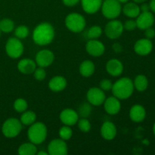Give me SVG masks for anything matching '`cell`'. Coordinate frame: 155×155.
<instances>
[{"mask_svg": "<svg viewBox=\"0 0 155 155\" xmlns=\"http://www.w3.org/2000/svg\"><path fill=\"white\" fill-rule=\"evenodd\" d=\"M54 29L51 24L43 22L38 24L33 32V40L36 45H46L54 38Z\"/></svg>", "mask_w": 155, "mask_h": 155, "instance_id": "cell-1", "label": "cell"}, {"mask_svg": "<svg viewBox=\"0 0 155 155\" xmlns=\"http://www.w3.org/2000/svg\"><path fill=\"white\" fill-rule=\"evenodd\" d=\"M133 81L128 77H122L113 83L112 93L114 96L117 97L120 100L127 99L133 95L134 92Z\"/></svg>", "mask_w": 155, "mask_h": 155, "instance_id": "cell-2", "label": "cell"}, {"mask_svg": "<svg viewBox=\"0 0 155 155\" xmlns=\"http://www.w3.org/2000/svg\"><path fill=\"white\" fill-rule=\"evenodd\" d=\"M27 137L32 143L36 145H40L47 137L46 126L42 122H35L29 127Z\"/></svg>", "mask_w": 155, "mask_h": 155, "instance_id": "cell-3", "label": "cell"}, {"mask_svg": "<svg viewBox=\"0 0 155 155\" xmlns=\"http://www.w3.org/2000/svg\"><path fill=\"white\" fill-rule=\"evenodd\" d=\"M65 25L73 33H80L85 29L86 21L84 17L79 13H71L65 18Z\"/></svg>", "mask_w": 155, "mask_h": 155, "instance_id": "cell-4", "label": "cell"}, {"mask_svg": "<svg viewBox=\"0 0 155 155\" xmlns=\"http://www.w3.org/2000/svg\"><path fill=\"white\" fill-rule=\"evenodd\" d=\"M101 8L104 18L109 20L116 19L122 12L121 3L117 0H104Z\"/></svg>", "mask_w": 155, "mask_h": 155, "instance_id": "cell-5", "label": "cell"}, {"mask_svg": "<svg viewBox=\"0 0 155 155\" xmlns=\"http://www.w3.org/2000/svg\"><path fill=\"white\" fill-rule=\"evenodd\" d=\"M22 130V124L17 118L12 117L6 120L2 127V134L8 139H12L20 134Z\"/></svg>", "mask_w": 155, "mask_h": 155, "instance_id": "cell-6", "label": "cell"}, {"mask_svg": "<svg viewBox=\"0 0 155 155\" xmlns=\"http://www.w3.org/2000/svg\"><path fill=\"white\" fill-rule=\"evenodd\" d=\"M24 47L21 39L17 37H11L5 44V51L11 58L16 59L21 57L24 52Z\"/></svg>", "mask_w": 155, "mask_h": 155, "instance_id": "cell-7", "label": "cell"}, {"mask_svg": "<svg viewBox=\"0 0 155 155\" xmlns=\"http://www.w3.org/2000/svg\"><path fill=\"white\" fill-rule=\"evenodd\" d=\"M124 30V24L118 20H110L105 25L104 33L110 39H116L122 35Z\"/></svg>", "mask_w": 155, "mask_h": 155, "instance_id": "cell-8", "label": "cell"}, {"mask_svg": "<svg viewBox=\"0 0 155 155\" xmlns=\"http://www.w3.org/2000/svg\"><path fill=\"white\" fill-rule=\"evenodd\" d=\"M86 98L88 102L92 105L100 106L104 103L106 96L104 91H103L101 88L92 87L88 90Z\"/></svg>", "mask_w": 155, "mask_h": 155, "instance_id": "cell-9", "label": "cell"}, {"mask_svg": "<svg viewBox=\"0 0 155 155\" xmlns=\"http://www.w3.org/2000/svg\"><path fill=\"white\" fill-rule=\"evenodd\" d=\"M48 154L50 155H67L68 147L65 141L61 139H56L51 141L48 145Z\"/></svg>", "mask_w": 155, "mask_h": 155, "instance_id": "cell-10", "label": "cell"}, {"mask_svg": "<svg viewBox=\"0 0 155 155\" xmlns=\"http://www.w3.org/2000/svg\"><path fill=\"white\" fill-rule=\"evenodd\" d=\"M36 64L41 68H47L53 63L54 60V53L48 49L40 50L36 54Z\"/></svg>", "mask_w": 155, "mask_h": 155, "instance_id": "cell-11", "label": "cell"}, {"mask_svg": "<svg viewBox=\"0 0 155 155\" xmlns=\"http://www.w3.org/2000/svg\"><path fill=\"white\" fill-rule=\"evenodd\" d=\"M153 43L151 39L143 38L136 42L134 45V51L140 56H146L152 51Z\"/></svg>", "mask_w": 155, "mask_h": 155, "instance_id": "cell-12", "label": "cell"}, {"mask_svg": "<svg viewBox=\"0 0 155 155\" xmlns=\"http://www.w3.org/2000/svg\"><path fill=\"white\" fill-rule=\"evenodd\" d=\"M136 18L137 28L142 30L151 27L154 24V16L151 12H141Z\"/></svg>", "mask_w": 155, "mask_h": 155, "instance_id": "cell-13", "label": "cell"}, {"mask_svg": "<svg viewBox=\"0 0 155 155\" xmlns=\"http://www.w3.org/2000/svg\"><path fill=\"white\" fill-rule=\"evenodd\" d=\"M86 50L89 54L93 57H99L104 53L105 46L97 39H90L86 45Z\"/></svg>", "mask_w": 155, "mask_h": 155, "instance_id": "cell-14", "label": "cell"}, {"mask_svg": "<svg viewBox=\"0 0 155 155\" xmlns=\"http://www.w3.org/2000/svg\"><path fill=\"white\" fill-rule=\"evenodd\" d=\"M60 120L64 125L73 127L76 124H77V121L79 120V114L74 109H64L60 114Z\"/></svg>", "mask_w": 155, "mask_h": 155, "instance_id": "cell-15", "label": "cell"}, {"mask_svg": "<svg viewBox=\"0 0 155 155\" xmlns=\"http://www.w3.org/2000/svg\"><path fill=\"white\" fill-rule=\"evenodd\" d=\"M103 104L105 111L110 115L117 114L121 109L120 101L115 96H110L105 98Z\"/></svg>", "mask_w": 155, "mask_h": 155, "instance_id": "cell-16", "label": "cell"}, {"mask_svg": "<svg viewBox=\"0 0 155 155\" xmlns=\"http://www.w3.org/2000/svg\"><path fill=\"white\" fill-rule=\"evenodd\" d=\"M106 71L112 77H119L123 74L124 65L120 61L117 59H110L106 64Z\"/></svg>", "mask_w": 155, "mask_h": 155, "instance_id": "cell-17", "label": "cell"}, {"mask_svg": "<svg viewBox=\"0 0 155 155\" xmlns=\"http://www.w3.org/2000/svg\"><path fill=\"white\" fill-rule=\"evenodd\" d=\"M117 133V130L114 123L110 121H106L101 126V136L105 140H113L116 137Z\"/></svg>", "mask_w": 155, "mask_h": 155, "instance_id": "cell-18", "label": "cell"}, {"mask_svg": "<svg viewBox=\"0 0 155 155\" xmlns=\"http://www.w3.org/2000/svg\"><path fill=\"white\" fill-rule=\"evenodd\" d=\"M130 117L135 123H141L146 117V110L141 104H135L130 110Z\"/></svg>", "mask_w": 155, "mask_h": 155, "instance_id": "cell-19", "label": "cell"}, {"mask_svg": "<svg viewBox=\"0 0 155 155\" xmlns=\"http://www.w3.org/2000/svg\"><path fill=\"white\" fill-rule=\"evenodd\" d=\"M82 8L86 13L93 15L101 9L102 0H80Z\"/></svg>", "mask_w": 155, "mask_h": 155, "instance_id": "cell-20", "label": "cell"}, {"mask_svg": "<svg viewBox=\"0 0 155 155\" xmlns=\"http://www.w3.org/2000/svg\"><path fill=\"white\" fill-rule=\"evenodd\" d=\"M67 80L62 76H55L48 82V87L50 90L54 92H61L67 87Z\"/></svg>", "mask_w": 155, "mask_h": 155, "instance_id": "cell-21", "label": "cell"}, {"mask_svg": "<svg viewBox=\"0 0 155 155\" xmlns=\"http://www.w3.org/2000/svg\"><path fill=\"white\" fill-rule=\"evenodd\" d=\"M36 68V61L32 59L24 58L21 59L18 64V69L21 73L24 74H33Z\"/></svg>", "mask_w": 155, "mask_h": 155, "instance_id": "cell-22", "label": "cell"}, {"mask_svg": "<svg viewBox=\"0 0 155 155\" xmlns=\"http://www.w3.org/2000/svg\"><path fill=\"white\" fill-rule=\"evenodd\" d=\"M122 12L127 17L130 18H137L141 13L139 5L136 2H127L122 8Z\"/></svg>", "mask_w": 155, "mask_h": 155, "instance_id": "cell-23", "label": "cell"}, {"mask_svg": "<svg viewBox=\"0 0 155 155\" xmlns=\"http://www.w3.org/2000/svg\"><path fill=\"white\" fill-rule=\"evenodd\" d=\"M95 67L93 62L90 60L83 61L80 65L79 71L83 77H90L95 73Z\"/></svg>", "mask_w": 155, "mask_h": 155, "instance_id": "cell-24", "label": "cell"}, {"mask_svg": "<svg viewBox=\"0 0 155 155\" xmlns=\"http://www.w3.org/2000/svg\"><path fill=\"white\" fill-rule=\"evenodd\" d=\"M133 86L134 89L139 92H144L148 89V80L143 74L137 75L133 81Z\"/></svg>", "mask_w": 155, "mask_h": 155, "instance_id": "cell-25", "label": "cell"}, {"mask_svg": "<svg viewBox=\"0 0 155 155\" xmlns=\"http://www.w3.org/2000/svg\"><path fill=\"white\" fill-rule=\"evenodd\" d=\"M18 152L21 155H35L37 153V148L32 142H26L20 145Z\"/></svg>", "mask_w": 155, "mask_h": 155, "instance_id": "cell-26", "label": "cell"}, {"mask_svg": "<svg viewBox=\"0 0 155 155\" xmlns=\"http://www.w3.org/2000/svg\"><path fill=\"white\" fill-rule=\"evenodd\" d=\"M36 115L35 112H33V110H25L21 114L20 121L22 125L30 126L36 122Z\"/></svg>", "mask_w": 155, "mask_h": 155, "instance_id": "cell-27", "label": "cell"}, {"mask_svg": "<svg viewBox=\"0 0 155 155\" xmlns=\"http://www.w3.org/2000/svg\"><path fill=\"white\" fill-rule=\"evenodd\" d=\"M15 29V23L12 20L5 18L0 21V30L3 33H10Z\"/></svg>", "mask_w": 155, "mask_h": 155, "instance_id": "cell-28", "label": "cell"}, {"mask_svg": "<svg viewBox=\"0 0 155 155\" xmlns=\"http://www.w3.org/2000/svg\"><path fill=\"white\" fill-rule=\"evenodd\" d=\"M102 34V29L100 26L94 25L89 29L87 32V36L90 39H97Z\"/></svg>", "mask_w": 155, "mask_h": 155, "instance_id": "cell-29", "label": "cell"}, {"mask_svg": "<svg viewBox=\"0 0 155 155\" xmlns=\"http://www.w3.org/2000/svg\"><path fill=\"white\" fill-rule=\"evenodd\" d=\"M27 107H28V104L24 98H18L14 102V108L18 113H23L27 110Z\"/></svg>", "mask_w": 155, "mask_h": 155, "instance_id": "cell-30", "label": "cell"}, {"mask_svg": "<svg viewBox=\"0 0 155 155\" xmlns=\"http://www.w3.org/2000/svg\"><path fill=\"white\" fill-rule=\"evenodd\" d=\"M59 136H60V139H63V140L67 141L69 140L73 136V130L71 128L70 126L64 125L62 127H61V129L59 130Z\"/></svg>", "mask_w": 155, "mask_h": 155, "instance_id": "cell-31", "label": "cell"}, {"mask_svg": "<svg viewBox=\"0 0 155 155\" xmlns=\"http://www.w3.org/2000/svg\"><path fill=\"white\" fill-rule=\"evenodd\" d=\"M29 35V28L25 25H20L15 30V36L19 39H25Z\"/></svg>", "mask_w": 155, "mask_h": 155, "instance_id": "cell-32", "label": "cell"}, {"mask_svg": "<svg viewBox=\"0 0 155 155\" xmlns=\"http://www.w3.org/2000/svg\"><path fill=\"white\" fill-rule=\"evenodd\" d=\"M78 127L80 130L83 133H89L91 130V124L86 118L82 117L77 121Z\"/></svg>", "mask_w": 155, "mask_h": 155, "instance_id": "cell-33", "label": "cell"}, {"mask_svg": "<svg viewBox=\"0 0 155 155\" xmlns=\"http://www.w3.org/2000/svg\"><path fill=\"white\" fill-rule=\"evenodd\" d=\"M92 112V107H91L90 104H87V103H83L82 105H80V108H79V113L82 117H87Z\"/></svg>", "mask_w": 155, "mask_h": 155, "instance_id": "cell-34", "label": "cell"}, {"mask_svg": "<svg viewBox=\"0 0 155 155\" xmlns=\"http://www.w3.org/2000/svg\"><path fill=\"white\" fill-rule=\"evenodd\" d=\"M34 78L39 81H42L46 77V71H45L44 68L39 67V68H36V70L33 72Z\"/></svg>", "mask_w": 155, "mask_h": 155, "instance_id": "cell-35", "label": "cell"}, {"mask_svg": "<svg viewBox=\"0 0 155 155\" xmlns=\"http://www.w3.org/2000/svg\"><path fill=\"white\" fill-rule=\"evenodd\" d=\"M100 87L103 91H109L111 90L112 86H113V83L110 80L108 79H104L100 82Z\"/></svg>", "mask_w": 155, "mask_h": 155, "instance_id": "cell-36", "label": "cell"}, {"mask_svg": "<svg viewBox=\"0 0 155 155\" xmlns=\"http://www.w3.org/2000/svg\"><path fill=\"white\" fill-rule=\"evenodd\" d=\"M124 27L125 30H129V31H132L134 30L135 29L137 28V24H136V21L134 20H128L126 21L124 24Z\"/></svg>", "mask_w": 155, "mask_h": 155, "instance_id": "cell-37", "label": "cell"}, {"mask_svg": "<svg viewBox=\"0 0 155 155\" xmlns=\"http://www.w3.org/2000/svg\"><path fill=\"white\" fill-rule=\"evenodd\" d=\"M145 38L149 39H152L155 37V30L152 28V27L145 30Z\"/></svg>", "mask_w": 155, "mask_h": 155, "instance_id": "cell-38", "label": "cell"}, {"mask_svg": "<svg viewBox=\"0 0 155 155\" xmlns=\"http://www.w3.org/2000/svg\"><path fill=\"white\" fill-rule=\"evenodd\" d=\"M62 1H63L64 5H65L66 6L73 7V6H75L80 0H62Z\"/></svg>", "mask_w": 155, "mask_h": 155, "instance_id": "cell-39", "label": "cell"}, {"mask_svg": "<svg viewBox=\"0 0 155 155\" xmlns=\"http://www.w3.org/2000/svg\"><path fill=\"white\" fill-rule=\"evenodd\" d=\"M139 8H140L141 12H151V10H150L149 4H148V3H145V2L142 3V5H141L139 6Z\"/></svg>", "mask_w": 155, "mask_h": 155, "instance_id": "cell-40", "label": "cell"}, {"mask_svg": "<svg viewBox=\"0 0 155 155\" xmlns=\"http://www.w3.org/2000/svg\"><path fill=\"white\" fill-rule=\"evenodd\" d=\"M113 49L117 53H119L121 52V51H122V47H121V45H120V44L115 43L114 45H113Z\"/></svg>", "mask_w": 155, "mask_h": 155, "instance_id": "cell-41", "label": "cell"}, {"mask_svg": "<svg viewBox=\"0 0 155 155\" xmlns=\"http://www.w3.org/2000/svg\"><path fill=\"white\" fill-rule=\"evenodd\" d=\"M149 6L151 12L155 13V0H151V1H150Z\"/></svg>", "mask_w": 155, "mask_h": 155, "instance_id": "cell-42", "label": "cell"}, {"mask_svg": "<svg viewBox=\"0 0 155 155\" xmlns=\"http://www.w3.org/2000/svg\"><path fill=\"white\" fill-rule=\"evenodd\" d=\"M36 154H38V155H47L48 154V152H46V151H39V152L36 153Z\"/></svg>", "mask_w": 155, "mask_h": 155, "instance_id": "cell-43", "label": "cell"}, {"mask_svg": "<svg viewBox=\"0 0 155 155\" xmlns=\"http://www.w3.org/2000/svg\"><path fill=\"white\" fill-rule=\"evenodd\" d=\"M145 1H147V0H133V2L137 3V4H139V3H143L145 2Z\"/></svg>", "mask_w": 155, "mask_h": 155, "instance_id": "cell-44", "label": "cell"}, {"mask_svg": "<svg viewBox=\"0 0 155 155\" xmlns=\"http://www.w3.org/2000/svg\"><path fill=\"white\" fill-rule=\"evenodd\" d=\"M117 1L119 2H120V3H124V4H125V3L128 2L129 0H117Z\"/></svg>", "mask_w": 155, "mask_h": 155, "instance_id": "cell-45", "label": "cell"}, {"mask_svg": "<svg viewBox=\"0 0 155 155\" xmlns=\"http://www.w3.org/2000/svg\"><path fill=\"white\" fill-rule=\"evenodd\" d=\"M153 133H154V135L155 136V123L154 125H153Z\"/></svg>", "mask_w": 155, "mask_h": 155, "instance_id": "cell-46", "label": "cell"}, {"mask_svg": "<svg viewBox=\"0 0 155 155\" xmlns=\"http://www.w3.org/2000/svg\"><path fill=\"white\" fill-rule=\"evenodd\" d=\"M1 35H2V30H0V36H1Z\"/></svg>", "mask_w": 155, "mask_h": 155, "instance_id": "cell-47", "label": "cell"}]
</instances>
